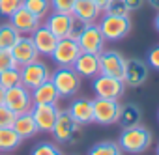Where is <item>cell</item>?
Masks as SVG:
<instances>
[{
  "label": "cell",
  "instance_id": "obj_32",
  "mask_svg": "<svg viewBox=\"0 0 159 155\" xmlns=\"http://www.w3.org/2000/svg\"><path fill=\"white\" fill-rule=\"evenodd\" d=\"M75 0H51V10L58 13H71Z\"/></svg>",
  "mask_w": 159,
  "mask_h": 155
},
{
  "label": "cell",
  "instance_id": "obj_39",
  "mask_svg": "<svg viewBox=\"0 0 159 155\" xmlns=\"http://www.w3.org/2000/svg\"><path fill=\"white\" fill-rule=\"evenodd\" d=\"M4 97H6V88L0 84V105H4Z\"/></svg>",
  "mask_w": 159,
  "mask_h": 155
},
{
  "label": "cell",
  "instance_id": "obj_16",
  "mask_svg": "<svg viewBox=\"0 0 159 155\" xmlns=\"http://www.w3.org/2000/svg\"><path fill=\"white\" fill-rule=\"evenodd\" d=\"M10 24L21 34V36H30L38 26H41V19H38L34 13H30L25 8H19L11 17H10Z\"/></svg>",
  "mask_w": 159,
  "mask_h": 155
},
{
  "label": "cell",
  "instance_id": "obj_14",
  "mask_svg": "<svg viewBox=\"0 0 159 155\" xmlns=\"http://www.w3.org/2000/svg\"><path fill=\"white\" fill-rule=\"evenodd\" d=\"M11 56H13L15 64H17L19 67H23V65H26V64L38 60L39 54H38V51H36V47H34L32 38H30V36H21V38L15 41V45L11 47Z\"/></svg>",
  "mask_w": 159,
  "mask_h": 155
},
{
  "label": "cell",
  "instance_id": "obj_5",
  "mask_svg": "<svg viewBox=\"0 0 159 155\" xmlns=\"http://www.w3.org/2000/svg\"><path fill=\"white\" fill-rule=\"evenodd\" d=\"M92 107H94V123H99V125L118 123V114H120V101L118 99L96 97L92 101Z\"/></svg>",
  "mask_w": 159,
  "mask_h": 155
},
{
  "label": "cell",
  "instance_id": "obj_20",
  "mask_svg": "<svg viewBox=\"0 0 159 155\" xmlns=\"http://www.w3.org/2000/svg\"><path fill=\"white\" fill-rule=\"evenodd\" d=\"M67 112L71 114V118L79 123V125H88V123H94V107H92V101L90 99H75Z\"/></svg>",
  "mask_w": 159,
  "mask_h": 155
},
{
  "label": "cell",
  "instance_id": "obj_34",
  "mask_svg": "<svg viewBox=\"0 0 159 155\" xmlns=\"http://www.w3.org/2000/svg\"><path fill=\"white\" fill-rule=\"evenodd\" d=\"M13 120H15V114L6 105H0V127H11Z\"/></svg>",
  "mask_w": 159,
  "mask_h": 155
},
{
  "label": "cell",
  "instance_id": "obj_3",
  "mask_svg": "<svg viewBox=\"0 0 159 155\" xmlns=\"http://www.w3.org/2000/svg\"><path fill=\"white\" fill-rule=\"evenodd\" d=\"M51 81L58 90L60 97H73L81 88V77L77 75L73 67H58L51 75Z\"/></svg>",
  "mask_w": 159,
  "mask_h": 155
},
{
  "label": "cell",
  "instance_id": "obj_7",
  "mask_svg": "<svg viewBox=\"0 0 159 155\" xmlns=\"http://www.w3.org/2000/svg\"><path fill=\"white\" fill-rule=\"evenodd\" d=\"M94 92H96V97L120 99L125 92V82L122 79H114V77L99 73L98 77H94Z\"/></svg>",
  "mask_w": 159,
  "mask_h": 155
},
{
  "label": "cell",
  "instance_id": "obj_28",
  "mask_svg": "<svg viewBox=\"0 0 159 155\" xmlns=\"http://www.w3.org/2000/svg\"><path fill=\"white\" fill-rule=\"evenodd\" d=\"M0 84H2L6 90L19 86L21 84V67H10L6 71L0 73Z\"/></svg>",
  "mask_w": 159,
  "mask_h": 155
},
{
  "label": "cell",
  "instance_id": "obj_17",
  "mask_svg": "<svg viewBox=\"0 0 159 155\" xmlns=\"http://www.w3.org/2000/svg\"><path fill=\"white\" fill-rule=\"evenodd\" d=\"M73 69L77 75L84 79H94L99 75V54H90V52H81L79 58L73 64Z\"/></svg>",
  "mask_w": 159,
  "mask_h": 155
},
{
  "label": "cell",
  "instance_id": "obj_25",
  "mask_svg": "<svg viewBox=\"0 0 159 155\" xmlns=\"http://www.w3.org/2000/svg\"><path fill=\"white\" fill-rule=\"evenodd\" d=\"M21 38V34L8 23V24H0V51H11L15 41Z\"/></svg>",
  "mask_w": 159,
  "mask_h": 155
},
{
  "label": "cell",
  "instance_id": "obj_18",
  "mask_svg": "<svg viewBox=\"0 0 159 155\" xmlns=\"http://www.w3.org/2000/svg\"><path fill=\"white\" fill-rule=\"evenodd\" d=\"M30 38L34 41V47H36L38 54H43V56H51L54 47H56V43H58V38L51 30H47L45 26H38L30 34Z\"/></svg>",
  "mask_w": 159,
  "mask_h": 155
},
{
  "label": "cell",
  "instance_id": "obj_38",
  "mask_svg": "<svg viewBox=\"0 0 159 155\" xmlns=\"http://www.w3.org/2000/svg\"><path fill=\"white\" fill-rule=\"evenodd\" d=\"M92 2H94V4L101 10V11H103V10H105V6L109 4V0H92Z\"/></svg>",
  "mask_w": 159,
  "mask_h": 155
},
{
  "label": "cell",
  "instance_id": "obj_29",
  "mask_svg": "<svg viewBox=\"0 0 159 155\" xmlns=\"http://www.w3.org/2000/svg\"><path fill=\"white\" fill-rule=\"evenodd\" d=\"M19 8H23V0H0V15L11 17Z\"/></svg>",
  "mask_w": 159,
  "mask_h": 155
},
{
  "label": "cell",
  "instance_id": "obj_1",
  "mask_svg": "<svg viewBox=\"0 0 159 155\" xmlns=\"http://www.w3.org/2000/svg\"><path fill=\"white\" fill-rule=\"evenodd\" d=\"M122 151H127L131 155H137V153H142L150 148L152 144V133L144 127V125H133V127H125L120 135V140H118Z\"/></svg>",
  "mask_w": 159,
  "mask_h": 155
},
{
  "label": "cell",
  "instance_id": "obj_42",
  "mask_svg": "<svg viewBox=\"0 0 159 155\" xmlns=\"http://www.w3.org/2000/svg\"><path fill=\"white\" fill-rule=\"evenodd\" d=\"M155 153H157V155H159V146H157V149H155Z\"/></svg>",
  "mask_w": 159,
  "mask_h": 155
},
{
  "label": "cell",
  "instance_id": "obj_13",
  "mask_svg": "<svg viewBox=\"0 0 159 155\" xmlns=\"http://www.w3.org/2000/svg\"><path fill=\"white\" fill-rule=\"evenodd\" d=\"M73 21L75 17L71 13H58V11H52L45 17V28L51 30L58 39H64L69 36L71 32V26H73Z\"/></svg>",
  "mask_w": 159,
  "mask_h": 155
},
{
  "label": "cell",
  "instance_id": "obj_33",
  "mask_svg": "<svg viewBox=\"0 0 159 155\" xmlns=\"http://www.w3.org/2000/svg\"><path fill=\"white\" fill-rule=\"evenodd\" d=\"M10 67H19L11 56V51H0V73L10 69Z\"/></svg>",
  "mask_w": 159,
  "mask_h": 155
},
{
  "label": "cell",
  "instance_id": "obj_2",
  "mask_svg": "<svg viewBox=\"0 0 159 155\" xmlns=\"http://www.w3.org/2000/svg\"><path fill=\"white\" fill-rule=\"evenodd\" d=\"M98 26H99L105 41H120L131 32V19H129V15L105 13Z\"/></svg>",
  "mask_w": 159,
  "mask_h": 155
},
{
  "label": "cell",
  "instance_id": "obj_35",
  "mask_svg": "<svg viewBox=\"0 0 159 155\" xmlns=\"http://www.w3.org/2000/svg\"><path fill=\"white\" fill-rule=\"evenodd\" d=\"M148 65L155 71H159V45L153 47L150 52H148Z\"/></svg>",
  "mask_w": 159,
  "mask_h": 155
},
{
  "label": "cell",
  "instance_id": "obj_19",
  "mask_svg": "<svg viewBox=\"0 0 159 155\" xmlns=\"http://www.w3.org/2000/svg\"><path fill=\"white\" fill-rule=\"evenodd\" d=\"M101 13L103 11L92 2V0H75V6H73V11H71V15L77 21H81L84 24L96 23L101 17Z\"/></svg>",
  "mask_w": 159,
  "mask_h": 155
},
{
  "label": "cell",
  "instance_id": "obj_21",
  "mask_svg": "<svg viewBox=\"0 0 159 155\" xmlns=\"http://www.w3.org/2000/svg\"><path fill=\"white\" fill-rule=\"evenodd\" d=\"M30 92H32V103L34 105H56L60 99V94L54 88L51 79L45 81L43 84H39L38 88L30 90Z\"/></svg>",
  "mask_w": 159,
  "mask_h": 155
},
{
  "label": "cell",
  "instance_id": "obj_23",
  "mask_svg": "<svg viewBox=\"0 0 159 155\" xmlns=\"http://www.w3.org/2000/svg\"><path fill=\"white\" fill-rule=\"evenodd\" d=\"M142 120V110L139 105L135 103H127V105H120V114H118V123L125 129V127H133L139 125Z\"/></svg>",
  "mask_w": 159,
  "mask_h": 155
},
{
  "label": "cell",
  "instance_id": "obj_31",
  "mask_svg": "<svg viewBox=\"0 0 159 155\" xmlns=\"http://www.w3.org/2000/svg\"><path fill=\"white\" fill-rule=\"evenodd\" d=\"M105 13H111V15H129L124 0H109V4L105 6L103 10Z\"/></svg>",
  "mask_w": 159,
  "mask_h": 155
},
{
  "label": "cell",
  "instance_id": "obj_41",
  "mask_svg": "<svg viewBox=\"0 0 159 155\" xmlns=\"http://www.w3.org/2000/svg\"><path fill=\"white\" fill-rule=\"evenodd\" d=\"M150 4H152L155 10H159V0H150Z\"/></svg>",
  "mask_w": 159,
  "mask_h": 155
},
{
  "label": "cell",
  "instance_id": "obj_8",
  "mask_svg": "<svg viewBox=\"0 0 159 155\" xmlns=\"http://www.w3.org/2000/svg\"><path fill=\"white\" fill-rule=\"evenodd\" d=\"M81 47H79V43L75 39H69V38H64V39H58L51 58L54 60V64L58 67H73L75 60L79 58V54H81Z\"/></svg>",
  "mask_w": 159,
  "mask_h": 155
},
{
  "label": "cell",
  "instance_id": "obj_36",
  "mask_svg": "<svg viewBox=\"0 0 159 155\" xmlns=\"http://www.w3.org/2000/svg\"><path fill=\"white\" fill-rule=\"evenodd\" d=\"M84 26H86L84 23H81V21H77V19H75V21H73V26H71V32H69V36H67V38H69V39H75V41H77V39H79V36L83 34Z\"/></svg>",
  "mask_w": 159,
  "mask_h": 155
},
{
  "label": "cell",
  "instance_id": "obj_22",
  "mask_svg": "<svg viewBox=\"0 0 159 155\" xmlns=\"http://www.w3.org/2000/svg\"><path fill=\"white\" fill-rule=\"evenodd\" d=\"M11 127H13V131H15L23 140L32 138L34 135L39 133V129H38V125H36V122H34V118H32L30 112L17 114L15 120H13V125H11Z\"/></svg>",
  "mask_w": 159,
  "mask_h": 155
},
{
  "label": "cell",
  "instance_id": "obj_11",
  "mask_svg": "<svg viewBox=\"0 0 159 155\" xmlns=\"http://www.w3.org/2000/svg\"><path fill=\"white\" fill-rule=\"evenodd\" d=\"M148 64L140 58H131V60H125V73H124V82L125 86H140L146 82L148 79Z\"/></svg>",
  "mask_w": 159,
  "mask_h": 155
},
{
  "label": "cell",
  "instance_id": "obj_12",
  "mask_svg": "<svg viewBox=\"0 0 159 155\" xmlns=\"http://www.w3.org/2000/svg\"><path fill=\"white\" fill-rule=\"evenodd\" d=\"M81 127L73 118H71V114L67 112V110H60L58 112V116H56V122H54V125H52V136H54V140L56 142H60V144H64V142H69V138L73 136V133Z\"/></svg>",
  "mask_w": 159,
  "mask_h": 155
},
{
  "label": "cell",
  "instance_id": "obj_24",
  "mask_svg": "<svg viewBox=\"0 0 159 155\" xmlns=\"http://www.w3.org/2000/svg\"><path fill=\"white\" fill-rule=\"evenodd\" d=\"M23 138L13 131V127H0V151H13L21 146Z\"/></svg>",
  "mask_w": 159,
  "mask_h": 155
},
{
  "label": "cell",
  "instance_id": "obj_37",
  "mask_svg": "<svg viewBox=\"0 0 159 155\" xmlns=\"http://www.w3.org/2000/svg\"><path fill=\"white\" fill-rule=\"evenodd\" d=\"M124 4H125L127 11H137V10H140V8H142L144 0H124Z\"/></svg>",
  "mask_w": 159,
  "mask_h": 155
},
{
  "label": "cell",
  "instance_id": "obj_30",
  "mask_svg": "<svg viewBox=\"0 0 159 155\" xmlns=\"http://www.w3.org/2000/svg\"><path fill=\"white\" fill-rule=\"evenodd\" d=\"M30 155H64V153H62L60 148H56L54 144H51V142H41V144L34 146V149H32Z\"/></svg>",
  "mask_w": 159,
  "mask_h": 155
},
{
  "label": "cell",
  "instance_id": "obj_26",
  "mask_svg": "<svg viewBox=\"0 0 159 155\" xmlns=\"http://www.w3.org/2000/svg\"><path fill=\"white\" fill-rule=\"evenodd\" d=\"M23 8L34 13L38 19H45L51 13V0H23Z\"/></svg>",
  "mask_w": 159,
  "mask_h": 155
},
{
  "label": "cell",
  "instance_id": "obj_27",
  "mask_svg": "<svg viewBox=\"0 0 159 155\" xmlns=\"http://www.w3.org/2000/svg\"><path fill=\"white\" fill-rule=\"evenodd\" d=\"M88 155H124V151L118 142L105 140V142H98L96 146H92Z\"/></svg>",
  "mask_w": 159,
  "mask_h": 155
},
{
  "label": "cell",
  "instance_id": "obj_10",
  "mask_svg": "<svg viewBox=\"0 0 159 155\" xmlns=\"http://www.w3.org/2000/svg\"><path fill=\"white\" fill-rule=\"evenodd\" d=\"M99 73L124 81L125 58H124L118 51H103V52L99 54Z\"/></svg>",
  "mask_w": 159,
  "mask_h": 155
},
{
  "label": "cell",
  "instance_id": "obj_9",
  "mask_svg": "<svg viewBox=\"0 0 159 155\" xmlns=\"http://www.w3.org/2000/svg\"><path fill=\"white\" fill-rule=\"evenodd\" d=\"M79 47H81L83 52H90V54H101L105 51V38L99 30V26L96 23L86 24L83 34L77 39Z\"/></svg>",
  "mask_w": 159,
  "mask_h": 155
},
{
  "label": "cell",
  "instance_id": "obj_15",
  "mask_svg": "<svg viewBox=\"0 0 159 155\" xmlns=\"http://www.w3.org/2000/svg\"><path fill=\"white\" fill-rule=\"evenodd\" d=\"M60 108L56 105H34L30 114L38 125L39 131H45V133H51L52 131V125L56 122V116H58Z\"/></svg>",
  "mask_w": 159,
  "mask_h": 155
},
{
  "label": "cell",
  "instance_id": "obj_6",
  "mask_svg": "<svg viewBox=\"0 0 159 155\" xmlns=\"http://www.w3.org/2000/svg\"><path fill=\"white\" fill-rule=\"evenodd\" d=\"M51 75L52 73L49 71L47 64H43L41 60H34L21 67V84L26 86L28 90H34L39 84H43L45 81H49Z\"/></svg>",
  "mask_w": 159,
  "mask_h": 155
},
{
  "label": "cell",
  "instance_id": "obj_40",
  "mask_svg": "<svg viewBox=\"0 0 159 155\" xmlns=\"http://www.w3.org/2000/svg\"><path fill=\"white\" fill-rule=\"evenodd\" d=\"M153 26H155V30L159 32V13L155 15V19H153Z\"/></svg>",
  "mask_w": 159,
  "mask_h": 155
},
{
  "label": "cell",
  "instance_id": "obj_4",
  "mask_svg": "<svg viewBox=\"0 0 159 155\" xmlns=\"http://www.w3.org/2000/svg\"><path fill=\"white\" fill-rule=\"evenodd\" d=\"M4 105L17 116V114H23V112H30L34 103H32V92L19 84V86H13V88H8L6 90V97H4Z\"/></svg>",
  "mask_w": 159,
  "mask_h": 155
}]
</instances>
